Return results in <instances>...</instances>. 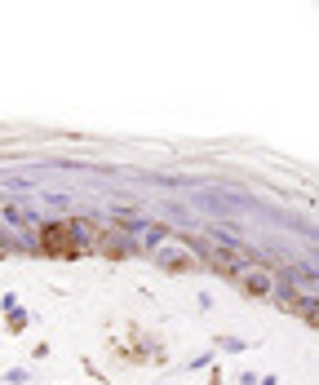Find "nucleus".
I'll use <instances>...</instances> for the list:
<instances>
[{
    "label": "nucleus",
    "mask_w": 319,
    "mask_h": 385,
    "mask_svg": "<svg viewBox=\"0 0 319 385\" xmlns=\"http://www.w3.org/2000/svg\"><path fill=\"white\" fill-rule=\"evenodd\" d=\"M40 244H45L53 257H75L80 244H75V235L63 226V221H53V226H45V235H40Z\"/></svg>",
    "instance_id": "f257e3e1"
},
{
    "label": "nucleus",
    "mask_w": 319,
    "mask_h": 385,
    "mask_svg": "<svg viewBox=\"0 0 319 385\" xmlns=\"http://www.w3.org/2000/svg\"><path fill=\"white\" fill-rule=\"evenodd\" d=\"M239 279H244V288H249L253 297H266V292L275 288V275L262 270V266H244V270H239Z\"/></svg>",
    "instance_id": "f03ea898"
},
{
    "label": "nucleus",
    "mask_w": 319,
    "mask_h": 385,
    "mask_svg": "<svg viewBox=\"0 0 319 385\" xmlns=\"http://www.w3.org/2000/svg\"><path fill=\"white\" fill-rule=\"evenodd\" d=\"M160 261H164V266H173V270H195V266H199V261H191L187 248H160Z\"/></svg>",
    "instance_id": "7ed1b4c3"
}]
</instances>
